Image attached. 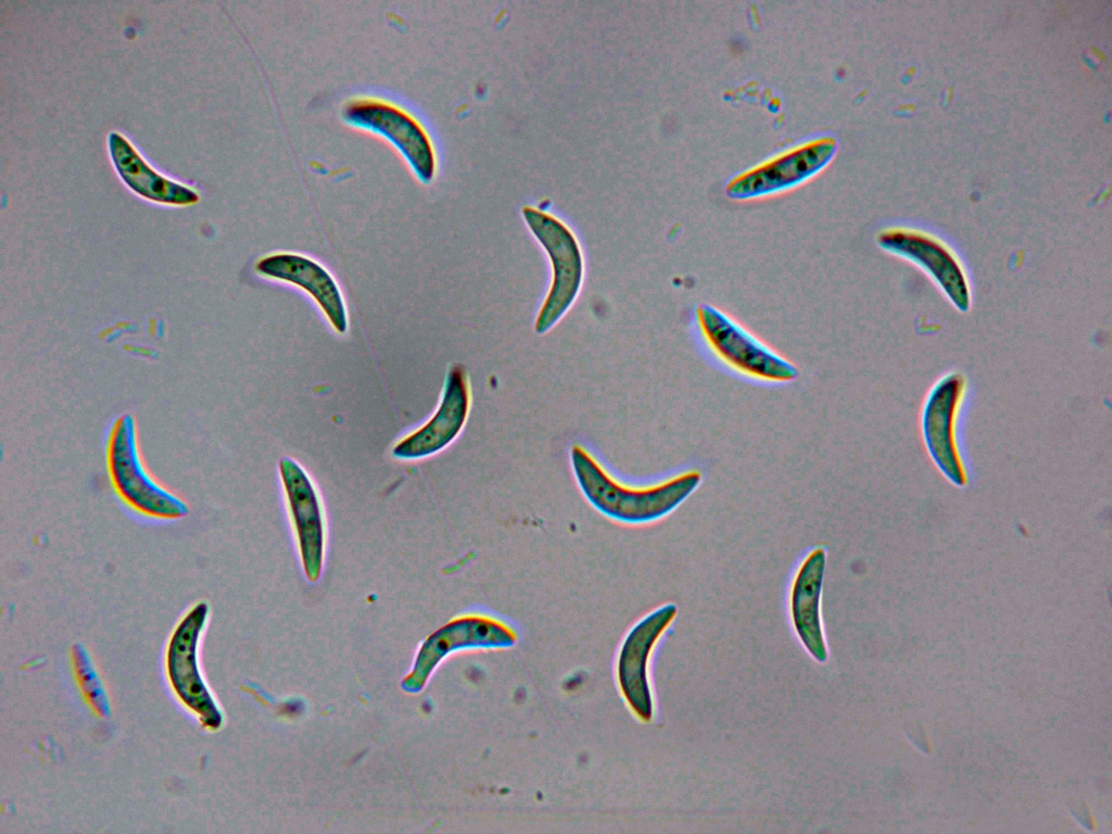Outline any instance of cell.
<instances>
[{
	"label": "cell",
	"instance_id": "obj_1",
	"mask_svg": "<svg viewBox=\"0 0 1112 834\" xmlns=\"http://www.w3.org/2000/svg\"><path fill=\"white\" fill-rule=\"evenodd\" d=\"M576 481L587 502L601 514L626 523H645L662 518L677 508L700 483L696 469L679 472L665 480L629 485L614 477L584 446L570 450Z\"/></svg>",
	"mask_w": 1112,
	"mask_h": 834
},
{
	"label": "cell",
	"instance_id": "obj_2",
	"mask_svg": "<svg viewBox=\"0 0 1112 834\" xmlns=\"http://www.w3.org/2000/svg\"><path fill=\"white\" fill-rule=\"evenodd\" d=\"M105 467L111 486L131 513L153 521H175L189 514L178 495L160 484L146 468L137 427L129 414L118 416L105 440Z\"/></svg>",
	"mask_w": 1112,
	"mask_h": 834
},
{
	"label": "cell",
	"instance_id": "obj_3",
	"mask_svg": "<svg viewBox=\"0 0 1112 834\" xmlns=\"http://www.w3.org/2000/svg\"><path fill=\"white\" fill-rule=\"evenodd\" d=\"M695 330L712 359L745 379L785 383L797 367L722 309L702 304L695 309Z\"/></svg>",
	"mask_w": 1112,
	"mask_h": 834
},
{
	"label": "cell",
	"instance_id": "obj_4",
	"mask_svg": "<svg viewBox=\"0 0 1112 834\" xmlns=\"http://www.w3.org/2000/svg\"><path fill=\"white\" fill-rule=\"evenodd\" d=\"M522 215L552 265L551 287L534 325L538 333H544L574 302L583 279V256L576 236L557 217L533 206H525Z\"/></svg>",
	"mask_w": 1112,
	"mask_h": 834
},
{
	"label": "cell",
	"instance_id": "obj_5",
	"mask_svg": "<svg viewBox=\"0 0 1112 834\" xmlns=\"http://www.w3.org/2000/svg\"><path fill=\"white\" fill-rule=\"evenodd\" d=\"M345 123L389 141L422 182H430L437 169L433 143L422 124L397 104L376 97H355L342 108Z\"/></svg>",
	"mask_w": 1112,
	"mask_h": 834
},
{
	"label": "cell",
	"instance_id": "obj_6",
	"mask_svg": "<svg viewBox=\"0 0 1112 834\" xmlns=\"http://www.w3.org/2000/svg\"><path fill=\"white\" fill-rule=\"evenodd\" d=\"M208 611L205 602H198L177 622L168 641L166 668L180 702L199 717L205 728L215 730L222 723V716L201 678L197 660Z\"/></svg>",
	"mask_w": 1112,
	"mask_h": 834
},
{
	"label": "cell",
	"instance_id": "obj_7",
	"mask_svg": "<svg viewBox=\"0 0 1112 834\" xmlns=\"http://www.w3.org/2000/svg\"><path fill=\"white\" fill-rule=\"evenodd\" d=\"M279 475L303 571L309 581L315 582L321 574L326 547L321 502L311 478L293 459H280Z\"/></svg>",
	"mask_w": 1112,
	"mask_h": 834
},
{
	"label": "cell",
	"instance_id": "obj_8",
	"mask_svg": "<svg viewBox=\"0 0 1112 834\" xmlns=\"http://www.w3.org/2000/svg\"><path fill=\"white\" fill-rule=\"evenodd\" d=\"M470 407V386L465 369L455 365L446 375L440 403L432 416L403 437L392 448L394 457L418 459L452 443L462 431Z\"/></svg>",
	"mask_w": 1112,
	"mask_h": 834
},
{
	"label": "cell",
	"instance_id": "obj_9",
	"mask_svg": "<svg viewBox=\"0 0 1112 834\" xmlns=\"http://www.w3.org/2000/svg\"><path fill=\"white\" fill-rule=\"evenodd\" d=\"M835 150L831 138L807 142L740 175L729 182L726 193L735 200H748L783 191L819 172Z\"/></svg>",
	"mask_w": 1112,
	"mask_h": 834
},
{
	"label": "cell",
	"instance_id": "obj_10",
	"mask_svg": "<svg viewBox=\"0 0 1112 834\" xmlns=\"http://www.w3.org/2000/svg\"><path fill=\"white\" fill-rule=\"evenodd\" d=\"M667 604L640 620L628 633L618 659L620 688L634 711L644 721L653 717V700L647 679V662L653 647L677 615Z\"/></svg>",
	"mask_w": 1112,
	"mask_h": 834
},
{
	"label": "cell",
	"instance_id": "obj_11",
	"mask_svg": "<svg viewBox=\"0 0 1112 834\" xmlns=\"http://www.w3.org/2000/svg\"><path fill=\"white\" fill-rule=\"evenodd\" d=\"M254 268L263 277L304 290L333 330L341 334L346 332L348 313L342 292L333 276L319 262L299 253L277 252L261 257Z\"/></svg>",
	"mask_w": 1112,
	"mask_h": 834
},
{
	"label": "cell",
	"instance_id": "obj_12",
	"mask_svg": "<svg viewBox=\"0 0 1112 834\" xmlns=\"http://www.w3.org/2000/svg\"><path fill=\"white\" fill-rule=\"evenodd\" d=\"M879 244L889 253L910 260L922 268L961 312L970 306V289L963 267L944 244L927 236L889 229L881 232Z\"/></svg>",
	"mask_w": 1112,
	"mask_h": 834
},
{
	"label": "cell",
	"instance_id": "obj_13",
	"mask_svg": "<svg viewBox=\"0 0 1112 834\" xmlns=\"http://www.w3.org/2000/svg\"><path fill=\"white\" fill-rule=\"evenodd\" d=\"M964 382L961 376L944 377L931 391L923 412V432L928 451L942 470L955 482L963 473L956 445V418Z\"/></svg>",
	"mask_w": 1112,
	"mask_h": 834
},
{
	"label": "cell",
	"instance_id": "obj_14",
	"mask_svg": "<svg viewBox=\"0 0 1112 834\" xmlns=\"http://www.w3.org/2000/svg\"><path fill=\"white\" fill-rule=\"evenodd\" d=\"M826 564L823 547L811 549L801 560L791 589V617L796 633L808 653L819 662L827 659L820 598Z\"/></svg>",
	"mask_w": 1112,
	"mask_h": 834
},
{
	"label": "cell",
	"instance_id": "obj_15",
	"mask_svg": "<svg viewBox=\"0 0 1112 834\" xmlns=\"http://www.w3.org/2000/svg\"><path fill=\"white\" fill-rule=\"evenodd\" d=\"M109 150L121 178L142 198L172 205H190L199 201L193 189L154 172L123 135L110 134Z\"/></svg>",
	"mask_w": 1112,
	"mask_h": 834
},
{
	"label": "cell",
	"instance_id": "obj_16",
	"mask_svg": "<svg viewBox=\"0 0 1112 834\" xmlns=\"http://www.w3.org/2000/svg\"><path fill=\"white\" fill-rule=\"evenodd\" d=\"M517 640L506 623L485 615H467L452 620L437 631L425 649L434 652L435 659L464 647H508Z\"/></svg>",
	"mask_w": 1112,
	"mask_h": 834
}]
</instances>
